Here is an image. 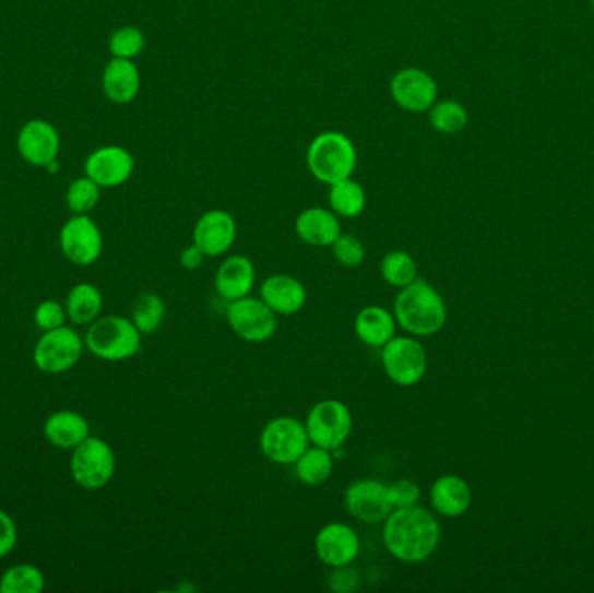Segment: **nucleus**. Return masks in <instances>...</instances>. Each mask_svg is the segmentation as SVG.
<instances>
[{"mask_svg":"<svg viewBox=\"0 0 594 593\" xmlns=\"http://www.w3.org/2000/svg\"><path fill=\"white\" fill-rule=\"evenodd\" d=\"M306 431L310 442L319 448L335 451L343 448L353 431V414L344 402L325 399L311 407L306 416Z\"/></svg>","mask_w":594,"mask_h":593,"instance_id":"obj_6","label":"nucleus"},{"mask_svg":"<svg viewBox=\"0 0 594 593\" xmlns=\"http://www.w3.org/2000/svg\"><path fill=\"white\" fill-rule=\"evenodd\" d=\"M46 578L34 564H16L0 578V593H40Z\"/></svg>","mask_w":594,"mask_h":593,"instance_id":"obj_28","label":"nucleus"},{"mask_svg":"<svg viewBox=\"0 0 594 593\" xmlns=\"http://www.w3.org/2000/svg\"><path fill=\"white\" fill-rule=\"evenodd\" d=\"M84 340L69 325L46 331L34 348V363L46 375H63L79 364Z\"/></svg>","mask_w":594,"mask_h":593,"instance_id":"obj_9","label":"nucleus"},{"mask_svg":"<svg viewBox=\"0 0 594 593\" xmlns=\"http://www.w3.org/2000/svg\"><path fill=\"white\" fill-rule=\"evenodd\" d=\"M17 543V530L13 517L0 510V559L8 557Z\"/></svg>","mask_w":594,"mask_h":593,"instance_id":"obj_38","label":"nucleus"},{"mask_svg":"<svg viewBox=\"0 0 594 593\" xmlns=\"http://www.w3.org/2000/svg\"><path fill=\"white\" fill-rule=\"evenodd\" d=\"M191 239L205 257H223L237 239V222L228 211H207L197 220Z\"/></svg>","mask_w":594,"mask_h":593,"instance_id":"obj_14","label":"nucleus"},{"mask_svg":"<svg viewBox=\"0 0 594 593\" xmlns=\"http://www.w3.org/2000/svg\"><path fill=\"white\" fill-rule=\"evenodd\" d=\"M382 369L399 387H414L425 378L428 354L416 336H395L381 348Z\"/></svg>","mask_w":594,"mask_h":593,"instance_id":"obj_7","label":"nucleus"},{"mask_svg":"<svg viewBox=\"0 0 594 593\" xmlns=\"http://www.w3.org/2000/svg\"><path fill=\"white\" fill-rule=\"evenodd\" d=\"M64 308H67V316L72 324L91 325L102 316V290L90 282L75 284L67 296Z\"/></svg>","mask_w":594,"mask_h":593,"instance_id":"obj_25","label":"nucleus"},{"mask_svg":"<svg viewBox=\"0 0 594 593\" xmlns=\"http://www.w3.org/2000/svg\"><path fill=\"white\" fill-rule=\"evenodd\" d=\"M60 248L73 265H94L103 252L102 230L87 214H75L61 228Z\"/></svg>","mask_w":594,"mask_h":593,"instance_id":"obj_12","label":"nucleus"},{"mask_svg":"<svg viewBox=\"0 0 594 593\" xmlns=\"http://www.w3.org/2000/svg\"><path fill=\"white\" fill-rule=\"evenodd\" d=\"M429 122L438 133L455 134L466 128L467 111L461 103L443 99L429 108Z\"/></svg>","mask_w":594,"mask_h":593,"instance_id":"obj_30","label":"nucleus"},{"mask_svg":"<svg viewBox=\"0 0 594 593\" xmlns=\"http://www.w3.org/2000/svg\"><path fill=\"white\" fill-rule=\"evenodd\" d=\"M390 94L402 110L423 114L437 103V81L425 70L408 67L391 79Z\"/></svg>","mask_w":594,"mask_h":593,"instance_id":"obj_13","label":"nucleus"},{"mask_svg":"<svg viewBox=\"0 0 594 593\" xmlns=\"http://www.w3.org/2000/svg\"><path fill=\"white\" fill-rule=\"evenodd\" d=\"M429 501L435 512L447 519H455L472 507V487L459 475H442L429 489Z\"/></svg>","mask_w":594,"mask_h":593,"instance_id":"obj_20","label":"nucleus"},{"mask_svg":"<svg viewBox=\"0 0 594 593\" xmlns=\"http://www.w3.org/2000/svg\"><path fill=\"white\" fill-rule=\"evenodd\" d=\"M226 320L229 328L247 343H264L275 336L278 320L272 308L261 298L237 299L228 305Z\"/></svg>","mask_w":594,"mask_h":593,"instance_id":"obj_11","label":"nucleus"},{"mask_svg":"<svg viewBox=\"0 0 594 593\" xmlns=\"http://www.w3.org/2000/svg\"><path fill=\"white\" fill-rule=\"evenodd\" d=\"M296 234L313 248H331L341 232L340 216L325 207H310L296 218Z\"/></svg>","mask_w":594,"mask_h":593,"instance_id":"obj_21","label":"nucleus"},{"mask_svg":"<svg viewBox=\"0 0 594 593\" xmlns=\"http://www.w3.org/2000/svg\"><path fill=\"white\" fill-rule=\"evenodd\" d=\"M379 272H381L382 281L390 284L391 287L402 289L416 281L417 263L408 252L391 251L382 258Z\"/></svg>","mask_w":594,"mask_h":593,"instance_id":"obj_29","label":"nucleus"},{"mask_svg":"<svg viewBox=\"0 0 594 593\" xmlns=\"http://www.w3.org/2000/svg\"><path fill=\"white\" fill-rule=\"evenodd\" d=\"M145 35L136 26H123L111 35L110 52L114 58L132 60L145 49Z\"/></svg>","mask_w":594,"mask_h":593,"instance_id":"obj_33","label":"nucleus"},{"mask_svg":"<svg viewBox=\"0 0 594 593\" xmlns=\"http://www.w3.org/2000/svg\"><path fill=\"white\" fill-rule=\"evenodd\" d=\"M442 527L426 508H395L382 524V542L400 562L420 564L437 552Z\"/></svg>","mask_w":594,"mask_h":593,"instance_id":"obj_1","label":"nucleus"},{"mask_svg":"<svg viewBox=\"0 0 594 593\" xmlns=\"http://www.w3.org/2000/svg\"><path fill=\"white\" fill-rule=\"evenodd\" d=\"M219 298L228 304L251 295L256 286V266L251 258L235 254L223 261L214 278Z\"/></svg>","mask_w":594,"mask_h":593,"instance_id":"obj_18","label":"nucleus"},{"mask_svg":"<svg viewBox=\"0 0 594 593\" xmlns=\"http://www.w3.org/2000/svg\"><path fill=\"white\" fill-rule=\"evenodd\" d=\"M143 334L131 319L120 316L99 317L85 333L84 343L91 354L107 363H123L141 348Z\"/></svg>","mask_w":594,"mask_h":593,"instance_id":"obj_4","label":"nucleus"},{"mask_svg":"<svg viewBox=\"0 0 594 593\" xmlns=\"http://www.w3.org/2000/svg\"><path fill=\"white\" fill-rule=\"evenodd\" d=\"M17 149L23 158L34 166H49L55 163L60 150V137L49 122L32 120L20 131Z\"/></svg>","mask_w":594,"mask_h":593,"instance_id":"obj_19","label":"nucleus"},{"mask_svg":"<svg viewBox=\"0 0 594 593\" xmlns=\"http://www.w3.org/2000/svg\"><path fill=\"white\" fill-rule=\"evenodd\" d=\"M260 298L276 316H296L305 308L308 293L305 284L293 275L275 274L264 278Z\"/></svg>","mask_w":594,"mask_h":593,"instance_id":"obj_17","label":"nucleus"},{"mask_svg":"<svg viewBox=\"0 0 594 593\" xmlns=\"http://www.w3.org/2000/svg\"><path fill=\"white\" fill-rule=\"evenodd\" d=\"M391 500L395 508L416 507L420 500V487L411 478H400L390 484Z\"/></svg>","mask_w":594,"mask_h":593,"instance_id":"obj_37","label":"nucleus"},{"mask_svg":"<svg viewBox=\"0 0 594 593\" xmlns=\"http://www.w3.org/2000/svg\"><path fill=\"white\" fill-rule=\"evenodd\" d=\"M593 8H594V0H593Z\"/></svg>","mask_w":594,"mask_h":593,"instance_id":"obj_40","label":"nucleus"},{"mask_svg":"<svg viewBox=\"0 0 594 593\" xmlns=\"http://www.w3.org/2000/svg\"><path fill=\"white\" fill-rule=\"evenodd\" d=\"M47 442L60 449H75L91 436L90 422L76 411H56L44 423Z\"/></svg>","mask_w":594,"mask_h":593,"instance_id":"obj_22","label":"nucleus"},{"mask_svg":"<svg viewBox=\"0 0 594 593\" xmlns=\"http://www.w3.org/2000/svg\"><path fill=\"white\" fill-rule=\"evenodd\" d=\"M331 248L335 261L348 269H357L366 261V246L355 235L341 234Z\"/></svg>","mask_w":594,"mask_h":593,"instance_id":"obj_34","label":"nucleus"},{"mask_svg":"<svg viewBox=\"0 0 594 593\" xmlns=\"http://www.w3.org/2000/svg\"><path fill=\"white\" fill-rule=\"evenodd\" d=\"M328 585L335 593L358 592L361 586L360 572L352 568V564L349 566H341V568H332Z\"/></svg>","mask_w":594,"mask_h":593,"instance_id":"obj_36","label":"nucleus"},{"mask_svg":"<svg viewBox=\"0 0 594 593\" xmlns=\"http://www.w3.org/2000/svg\"><path fill=\"white\" fill-rule=\"evenodd\" d=\"M310 446L305 423L290 416L266 423L260 436L261 453L276 465H294Z\"/></svg>","mask_w":594,"mask_h":593,"instance_id":"obj_8","label":"nucleus"},{"mask_svg":"<svg viewBox=\"0 0 594 593\" xmlns=\"http://www.w3.org/2000/svg\"><path fill=\"white\" fill-rule=\"evenodd\" d=\"M355 333L361 343L372 348H382L390 342L391 337L396 336V319L387 308L370 305L361 308L355 317Z\"/></svg>","mask_w":594,"mask_h":593,"instance_id":"obj_24","label":"nucleus"},{"mask_svg":"<svg viewBox=\"0 0 594 593\" xmlns=\"http://www.w3.org/2000/svg\"><path fill=\"white\" fill-rule=\"evenodd\" d=\"M134 171V158L120 146H105L90 155L85 175L102 188H115L126 183Z\"/></svg>","mask_w":594,"mask_h":593,"instance_id":"obj_16","label":"nucleus"},{"mask_svg":"<svg viewBox=\"0 0 594 593\" xmlns=\"http://www.w3.org/2000/svg\"><path fill=\"white\" fill-rule=\"evenodd\" d=\"M344 507L355 521L367 525L384 524L395 510L390 484L378 478H361L344 493Z\"/></svg>","mask_w":594,"mask_h":593,"instance_id":"obj_10","label":"nucleus"},{"mask_svg":"<svg viewBox=\"0 0 594 593\" xmlns=\"http://www.w3.org/2000/svg\"><path fill=\"white\" fill-rule=\"evenodd\" d=\"M314 552L329 568H341L355 562L360 555V538L352 525L331 522L323 525L314 538Z\"/></svg>","mask_w":594,"mask_h":593,"instance_id":"obj_15","label":"nucleus"},{"mask_svg":"<svg viewBox=\"0 0 594 593\" xmlns=\"http://www.w3.org/2000/svg\"><path fill=\"white\" fill-rule=\"evenodd\" d=\"M357 149L346 134L325 131L311 140L306 152V166L314 180L323 185L348 180L357 169Z\"/></svg>","mask_w":594,"mask_h":593,"instance_id":"obj_3","label":"nucleus"},{"mask_svg":"<svg viewBox=\"0 0 594 593\" xmlns=\"http://www.w3.org/2000/svg\"><path fill=\"white\" fill-rule=\"evenodd\" d=\"M99 187L98 183H94L90 176L85 178H79L70 185L69 192H67V205L73 214H87L96 207L99 202Z\"/></svg>","mask_w":594,"mask_h":593,"instance_id":"obj_32","label":"nucleus"},{"mask_svg":"<svg viewBox=\"0 0 594 593\" xmlns=\"http://www.w3.org/2000/svg\"><path fill=\"white\" fill-rule=\"evenodd\" d=\"M296 475L305 486L319 487L328 483L334 470L331 451L311 444L294 463Z\"/></svg>","mask_w":594,"mask_h":593,"instance_id":"obj_26","label":"nucleus"},{"mask_svg":"<svg viewBox=\"0 0 594 593\" xmlns=\"http://www.w3.org/2000/svg\"><path fill=\"white\" fill-rule=\"evenodd\" d=\"M329 204L340 218H358L366 211L367 193L360 183L348 178V180L331 185Z\"/></svg>","mask_w":594,"mask_h":593,"instance_id":"obj_27","label":"nucleus"},{"mask_svg":"<svg viewBox=\"0 0 594 593\" xmlns=\"http://www.w3.org/2000/svg\"><path fill=\"white\" fill-rule=\"evenodd\" d=\"M67 319H69V316H67V308H64L63 305L58 304V301H55V299H46V301H43V304L35 308V325H37L43 333L61 328V325H64V320Z\"/></svg>","mask_w":594,"mask_h":593,"instance_id":"obj_35","label":"nucleus"},{"mask_svg":"<svg viewBox=\"0 0 594 593\" xmlns=\"http://www.w3.org/2000/svg\"><path fill=\"white\" fill-rule=\"evenodd\" d=\"M141 87V75L136 63L123 58H114L103 73V90L108 99L119 105L134 102Z\"/></svg>","mask_w":594,"mask_h":593,"instance_id":"obj_23","label":"nucleus"},{"mask_svg":"<svg viewBox=\"0 0 594 593\" xmlns=\"http://www.w3.org/2000/svg\"><path fill=\"white\" fill-rule=\"evenodd\" d=\"M399 328L416 337L435 336L447 324V305L442 295L425 278H416L399 289L393 304Z\"/></svg>","mask_w":594,"mask_h":593,"instance_id":"obj_2","label":"nucleus"},{"mask_svg":"<svg viewBox=\"0 0 594 593\" xmlns=\"http://www.w3.org/2000/svg\"><path fill=\"white\" fill-rule=\"evenodd\" d=\"M117 470L114 449L99 437L90 436L73 449L70 474L76 486L87 491H98L108 486Z\"/></svg>","mask_w":594,"mask_h":593,"instance_id":"obj_5","label":"nucleus"},{"mask_svg":"<svg viewBox=\"0 0 594 593\" xmlns=\"http://www.w3.org/2000/svg\"><path fill=\"white\" fill-rule=\"evenodd\" d=\"M166 319V305L161 296L145 295L138 299L132 308L131 320L141 334H153L158 331L162 322Z\"/></svg>","mask_w":594,"mask_h":593,"instance_id":"obj_31","label":"nucleus"},{"mask_svg":"<svg viewBox=\"0 0 594 593\" xmlns=\"http://www.w3.org/2000/svg\"><path fill=\"white\" fill-rule=\"evenodd\" d=\"M205 258L207 257H205L204 252L200 251L195 244H191V246H188V248H185L183 251H181L179 261H181L183 269L197 270L204 265Z\"/></svg>","mask_w":594,"mask_h":593,"instance_id":"obj_39","label":"nucleus"}]
</instances>
